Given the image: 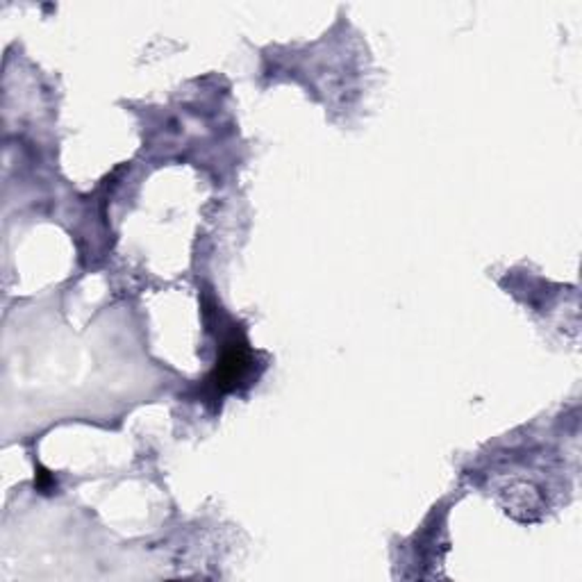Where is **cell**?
Wrapping results in <instances>:
<instances>
[{"instance_id": "1", "label": "cell", "mask_w": 582, "mask_h": 582, "mask_svg": "<svg viewBox=\"0 0 582 582\" xmlns=\"http://www.w3.org/2000/svg\"><path fill=\"white\" fill-rule=\"evenodd\" d=\"M248 369V355L243 348H233L224 355V359L218 362L216 371H214V384L218 389H233L234 384L242 380L243 371Z\"/></svg>"}]
</instances>
